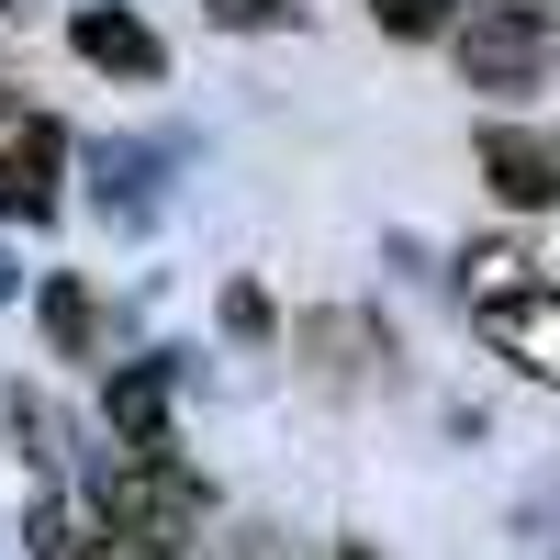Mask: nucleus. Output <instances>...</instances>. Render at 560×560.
Returning a JSON list of instances; mask_svg holds the SVG:
<instances>
[{
  "label": "nucleus",
  "instance_id": "obj_12",
  "mask_svg": "<svg viewBox=\"0 0 560 560\" xmlns=\"http://www.w3.org/2000/svg\"><path fill=\"white\" fill-rule=\"evenodd\" d=\"M34 560H90V527L68 516V504H45V516H34V538H23Z\"/></svg>",
  "mask_w": 560,
  "mask_h": 560
},
{
  "label": "nucleus",
  "instance_id": "obj_13",
  "mask_svg": "<svg viewBox=\"0 0 560 560\" xmlns=\"http://www.w3.org/2000/svg\"><path fill=\"white\" fill-rule=\"evenodd\" d=\"M202 12H213V23H236V34H258V23H292L303 0H202Z\"/></svg>",
  "mask_w": 560,
  "mask_h": 560
},
{
  "label": "nucleus",
  "instance_id": "obj_2",
  "mask_svg": "<svg viewBox=\"0 0 560 560\" xmlns=\"http://www.w3.org/2000/svg\"><path fill=\"white\" fill-rule=\"evenodd\" d=\"M549 57H560V23L538 0H471V23H459V79L471 90H527L549 79Z\"/></svg>",
  "mask_w": 560,
  "mask_h": 560
},
{
  "label": "nucleus",
  "instance_id": "obj_9",
  "mask_svg": "<svg viewBox=\"0 0 560 560\" xmlns=\"http://www.w3.org/2000/svg\"><path fill=\"white\" fill-rule=\"evenodd\" d=\"M90 168H102V213H124V224H147L158 213V147H102V158H90Z\"/></svg>",
  "mask_w": 560,
  "mask_h": 560
},
{
  "label": "nucleus",
  "instance_id": "obj_10",
  "mask_svg": "<svg viewBox=\"0 0 560 560\" xmlns=\"http://www.w3.org/2000/svg\"><path fill=\"white\" fill-rule=\"evenodd\" d=\"M45 337H57L68 359L102 348V303H90V280H45Z\"/></svg>",
  "mask_w": 560,
  "mask_h": 560
},
{
  "label": "nucleus",
  "instance_id": "obj_5",
  "mask_svg": "<svg viewBox=\"0 0 560 560\" xmlns=\"http://www.w3.org/2000/svg\"><path fill=\"white\" fill-rule=\"evenodd\" d=\"M57 168H68V135L45 124V113H23L12 147H0V213H12V224H45V213H57Z\"/></svg>",
  "mask_w": 560,
  "mask_h": 560
},
{
  "label": "nucleus",
  "instance_id": "obj_11",
  "mask_svg": "<svg viewBox=\"0 0 560 560\" xmlns=\"http://www.w3.org/2000/svg\"><path fill=\"white\" fill-rule=\"evenodd\" d=\"M370 23H382V34H448L459 0H370Z\"/></svg>",
  "mask_w": 560,
  "mask_h": 560
},
{
  "label": "nucleus",
  "instance_id": "obj_8",
  "mask_svg": "<svg viewBox=\"0 0 560 560\" xmlns=\"http://www.w3.org/2000/svg\"><path fill=\"white\" fill-rule=\"evenodd\" d=\"M303 348H314V382H359V370L382 359V325H370V314H314Z\"/></svg>",
  "mask_w": 560,
  "mask_h": 560
},
{
  "label": "nucleus",
  "instance_id": "obj_7",
  "mask_svg": "<svg viewBox=\"0 0 560 560\" xmlns=\"http://www.w3.org/2000/svg\"><path fill=\"white\" fill-rule=\"evenodd\" d=\"M168 382H179V359H168V348L113 370V427H124V448H168Z\"/></svg>",
  "mask_w": 560,
  "mask_h": 560
},
{
  "label": "nucleus",
  "instance_id": "obj_4",
  "mask_svg": "<svg viewBox=\"0 0 560 560\" xmlns=\"http://www.w3.org/2000/svg\"><path fill=\"white\" fill-rule=\"evenodd\" d=\"M482 179L516 213H549L560 202V135L549 124H482Z\"/></svg>",
  "mask_w": 560,
  "mask_h": 560
},
{
  "label": "nucleus",
  "instance_id": "obj_1",
  "mask_svg": "<svg viewBox=\"0 0 560 560\" xmlns=\"http://www.w3.org/2000/svg\"><path fill=\"white\" fill-rule=\"evenodd\" d=\"M90 493H102V527L135 560H179V549L202 538V516H213V493H202V471L179 448H102Z\"/></svg>",
  "mask_w": 560,
  "mask_h": 560
},
{
  "label": "nucleus",
  "instance_id": "obj_15",
  "mask_svg": "<svg viewBox=\"0 0 560 560\" xmlns=\"http://www.w3.org/2000/svg\"><path fill=\"white\" fill-rule=\"evenodd\" d=\"M224 325H236V337H269V292H224Z\"/></svg>",
  "mask_w": 560,
  "mask_h": 560
},
{
  "label": "nucleus",
  "instance_id": "obj_3",
  "mask_svg": "<svg viewBox=\"0 0 560 560\" xmlns=\"http://www.w3.org/2000/svg\"><path fill=\"white\" fill-rule=\"evenodd\" d=\"M471 314H482V348L493 359H516L527 382H560V280H516V292H493Z\"/></svg>",
  "mask_w": 560,
  "mask_h": 560
},
{
  "label": "nucleus",
  "instance_id": "obj_14",
  "mask_svg": "<svg viewBox=\"0 0 560 560\" xmlns=\"http://www.w3.org/2000/svg\"><path fill=\"white\" fill-rule=\"evenodd\" d=\"M213 560H292V538H269V527H236V538H213Z\"/></svg>",
  "mask_w": 560,
  "mask_h": 560
},
{
  "label": "nucleus",
  "instance_id": "obj_6",
  "mask_svg": "<svg viewBox=\"0 0 560 560\" xmlns=\"http://www.w3.org/2000/svg\"><path fill=\"white\" fill-rule=\"evenodd\" d=\"M68 45H79L90 68H113V79H158V68H168V45H158L147 23H135L124 0H90V12L68 23Z\"/></svg>",
  "mask_w": 560,
  "mask_h": 560
},
{
  "label": "nucleus",
  "instance_id": "obj_17",
  "mask_svg": "<svg viewBox=\"0 0 560 560\" xmlns=\"http://www.w3.org/2000/svg\"><path fill=\"white\" fill-rule=\"evenodd\" d=\"M0 12H12V0H0Z\"/></svg>",
  "mask_w": 560,
  "mask_h": 560
},
{
  "label": "nucleus",
  "instance_id": "obj_16",
  "mask_svg": "<svg viewBox=\"0 0 560 560\" xmlns=\"http://www.w3.org/2000/svg\"><path fill=\"white\" fill-rule=\"evenodd\" d=\"M337 560H370V549H337Z\"/></svg>",
  "mask_w": 560,
  "mask_h": 560
}]
</instances>
